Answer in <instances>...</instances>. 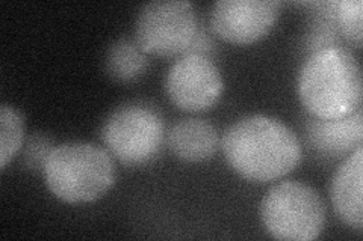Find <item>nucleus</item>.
Here are the masks:
<instances>
[{"label":"nucleus","instance_id":"5","mask_svg":"<svg viewBox=\"0 0 363 241\" xmlns=\"http://www.w3.org/2000/svg\"><path fill=\"white\" fill-rule=\"evenodd\" d=\"M108 153L126 166H143L159 154L165 124L156 107L145 102H126L105 119L100 130Z\"/></svg>","mask_w":363,"mask_h":241},{"label":"nucleus","instance_id":"15","mask_svg":"<svg viewBox=\"0 0 363 241\" xmlns=\"http://www.w3.org/2000/svg\"><path fill=\"white\" fill-rule=\"evenodd\" d=\"M55 146H52V141L48 136H44L41 133H33L26 145H25V154H23V163L30 170L41 169L48 160L50 151Z\"/></svg>","mask_w":363,"mask_h":241},{"label":"nucleus","instance_id":"12","mask_svg":"<svg viewBox=\"0 0 363 241\" xmlns=\"http://www.w3.org/2000/svg\"><path fill=\"white\" fill-rule=\"evenodd\" d=\"M105 68L108 76L117 82H132L147 71L149 57L135 40L121 38L108 49Z\"/></svg>","mask_w":363,"mask_h":241},{"label":"nucleus","instance_id":"6","mask_svg":"<svg viewBox=\"0 0 363 241\" xmlns=\"http://www.w3.org/2000/svg\"><path fill=\"white\" fill-rule=\"evenodd\" d=\"M199 17L191 2H150L135 21V41L147 53L161 57L186 54L199 35Z\"/></svg>","mask_w":363,"mask_h":241},{"label":"nucleus","instance_id":"10","mask_svg":"<svg viewBox=\"0 0 363 241\" xmlns=\"http://www.w3.org/2000/svg\"><path fill=\"white\" fill-rule=\"evenodd\" d=\"M306 136L318 153L330 157L351 154L363 141L362 109L339 119L312 118L306 124Z\"/></svg>","mask_w":363,"mask_h":241},{"label":"nucleus","instance_id":"2","mask_svg":"<svg viewBox=\"0 0 363 241\" xmlns=\"http://www.w3.org/2000/svg\"><path fill=\"white\" fill-rule=\"evenodd\" d=\"M297 90L312 118L339 119L362 109L363 78L356 57L339 45L315 50L301 66Z\"/></svg>","mask_w":363,"mask_h":241},{"label":"nucleus","instance_id":"3","mask_svg":"<svg viewBox=\"0 0 363 241\" xmlns=\"http://www.w3.org/2000/svg\"><path fill=\"white\" fill-rule=\"evenodd\" d=\"M44 182L67 204L94 202L113 187L117 167L108 149L88 142L55 146L43 166Z\"/></svg>","mask_w":363,"mask_h":241},{"label":"nucleus","instance_id":"9","mask_svg":"<svg viewBox=\"0 0 363 241\" xmlns=\"http://www.w3.org/2000/svg\"><path fill=\"white\" fill-rule=\"evenodd\" d=\"M363 148L348 154L330 184V199L337 217L350 228H363Z\"/></svg>","mask_w":363,"mask_h":241},{"label":"nucleus","instance_id":"1","mask_svg":"<svg viewBox=\"0 0 363 241\" xmlns=\"http://www.w3.org/2000/svg\"><path fill=\"white\" fill-rule=\"evenodd\" d=\"M221 148L227 163L242 178L269 182L298 166L301 145L286 124L252 114L238 119L223 134Z\"/></svg>","mask_w":363,"mask_h":241},{"label":"nucleus","instance_id":"8","mask_svg":"<svg viewBox=\"0 0 363 241\" xmlns=\"http://www.w3.org/2000/svg\"><path fill=\"white\" fill-rule=\"evenodd\" d=\"M279 11L276 0H218L211 11V28L227 42L253 44L274 28Z\"/></svg>","mask_w":363,"mask_h":241},{"label":"nucleus","instance_id":"14","mask_svg":"<svg viewBox=\"0 0 363 241\" xmlns=\"http://www.w3.org/2000/svg\"><path fill=\"white\" fill-rule=\"evenodd\" d=\"M335 18L344 37L360 47L363 40L362 0H342V2L335 4Z\"/></svg>","mask_w":363,"mask_h":241},{"label":"nucleus","instance_id":"11","mask_svg":"<svg viewBox=\"0 0 363 241\" xmlns=\"http://www.w3.org/2000/svg\"><path fill=\"white\" fill-rule=\"evenodd\" d=\"M172 153L186 163H201L211 160L220 146L217 129L204 119L186 118L177 121L168 133Z\"/></svg>","mask_w":363,"mask_h":241},{"label":"nucleus","instance_id":"7","mask_svg":"<svg viewBox=\"0 0 363 241\" xmlns=\"http://www.w3.org/2000/svg\"><path fill=\"white\" fill-rule=\"evenodd\" d=\"M224 90L218 66L208 56L188 53L169 66L165 93L173 105L185 112H204L220 101Z\"/></svg>","mask_w":363,"mask_h":241},{"label":"nucleus","instance_id":"4","mask_svg":"<svg viewBox=\"0 0 363 241\" xmlns=\"http://www.w3.org/2000/svg\"><path fill=\"white\" fill-rule=\"evenodd\" d=\"M260 221L276 240L312 241L325 225V205L313 187L300 181L272 186L260 202Z\"/></svg>","mask_w":363,"mask_h":241},{"label":"nucleus","instance_id":"13","mask_svg":"<svg viewBox=\"0 0 363 241\" xmlns=\"http://www.w3.org/2000/svg\"><path fill=\"white\" fill-rule=\"evenodd\" d=\"M25 139V121L23 114L13 106L0 107V167L8 166L23 146Z\"/></svg>","mask_w":363,"mask_h":241}]
</instances>
